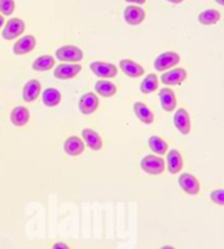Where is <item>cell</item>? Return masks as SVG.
Here are the masks:
<instances>
[{
    "instance_id": "52a82bcc",
    "label": "cell",
    "mask_w": 224,
    "mask_h": 249,
    "mask_svg": "<svg viewBox=\"0 0 224 249\" xmlns=\"http://www.w3.org/2000/svg\"><path fill=\"white\" fill-rule=\"evenodd\" d=\"M188 78V71L182 68L170 69L161 75V82L165 86H177L185 82Z\"/></svg>"
},
{
    "instance_id": "44dd1931",
    "label": "cell",
    "mask_w": 224,
    "mask_h": 249,
    "mask_svg": "<svg viewBox=\"0 0 224 249\" xmlns=\"http://www.w3.org/2000/svg\"><path fill=\"white\" fill-rule=\"evenodd\" d=\"M95 92L103 98H112L118 92V87L108 79H101L95 83Z\"/></svg>"
},
{
    "instance_id": "3957f363",
    "label": "cell",
    "mask_w": 224,
    "mask_h": 249,
    "mask_svg": "<svg viewBox=\"0 0 224 249\" xmlns=\"http://www.w3.org/2000/svg\"><path fill=\"white\" fill-rule=\"evenodd\" d=\"M24 32H25V23H24V20L18 18H12L4 24L1 36H3L4 40L11 41L20 37Z\"/></svg>"
},
{
    "instance_id": "4dcf8cb0",
    "label": "cell",
    "mask_w": 224,
    "mask_h": 249,
    "mask_svg": "<svg viewBox=\"0 0 224 249\" xmlns=\"http://www.w3.org/2000/svg\"><path fill=\"white\" fill-rule=\"evenodd\" d=\"M166 1H169L172 4H181L183 0H166Z\"/></svg>"
},
{
    "instance_id": "f546056e",
    "label": "cell",
    "mask_w": 224,
    "mask_h": 249,
    "mask_svg": "<svg viewBox=\"0 0 224 249\" xmlns=\"http://www.w3.org/2000/svg\"><path fill=\"white\" fill-rule=\"evenodd\" d=\"M127 3H129V4H135V5H142L147 0H125Z\"/></svg>"
},
{
    "instance_id": "83f0119b",
    "label": "cell",
    "mask_w": 224,
    "mask_h": 249,
    "mask_svg": "<svg viewBox=\"0 0 224 249\" xmlns=\"http://www.w3.org/2000/svg\"><path fill=\"white\" fill-rule=\"evenodd\" d=\"M210 198L214 203L219 204V206H224V189L214 190L211 193Z\"/></svg>"
},
{
    "instance_id": "e0dca14e",
    "label": "cell",
    "mask_w": 224,
    "mask_h": 249,
    "mask_svg": "<svg viewBox=\"0 0 224 249\" xmlns=\"http://www.w3.org/2000/svg\"><path fill=\"white\" fill-rule=\"evenodd\" d=\"M82 140L91 150H101L103 148V140L98 132L92 131L90 128H85L82 131Z\"/></svg>"
},
{
    "instance_id": "2e32d148",
    "label": "cell",
    "mask_w": 224,
    "mask_h": 249,
    "mask_svg": "<svg viewBox=\"0 0 224 249\" xmlns=\"http://www.w3.org/2000/svg\"><path fill=\"white\" fill-rule=\"evenodd\" d=\"M41 95V83L37 79H31L25 83L23 89V99L27 103H32Z\"/></svg>"
},
{
    "instance_id": "30bf717a",
    "label": "cell",
    "mask_w": 224,
    "mask_h": 249,
    "mask_svg": "<svg viewBox=\"0 0 224 249\" xmlns=\"http://www.w3.org/2000/svg\"><path fill=\"white\" fill-rule=\"evenodd\" d=\"M124 20L129 25H140L145 20V11L140 5L131 4L124 9Z\"/></svg>"
},
{
    "instance_id": "d4e9b609",
    "label": "cell",
    "mask_w": 224,
    "mask_h": 249,
    "mask_svg": "<svg viewBox=\"0 0 224 249\" xmlns=\"http://www.w3.org/2000/svg\"><path fill=\"white\" fill-rule=\"evenodd\" d=\"M220 12L219 11H216V9H206V11H203L199 14L198 16V20H199V23L202 25H214L220 20Z\"/></svg>"
},
{
    "instance_id": "6da1fadb",
    "label": "cell",
    "mask_w": 224,
    "mask_h": 249,
    "mask_svg": "<svg viewBox=\"0 0 224 249\" xmlns=\"http://www.w3.org/2000/svg\"><path fill=\"white\" fill-rule=\"evenodd\" d=\"M55 58L61 62L68 64H79L83 59V52L81 48L74 45L61 46L55 50Z\"/></svg>"
},
{
    "instance_id": "d6a6232c",
    "label": "cell",
    "mask_w": 224,
    "mask_h": 249,
    "mask_svg": "<svg viewBox=\"0 0 224 249\" xmlns=\"http://www.w3.org/2000/svg\"><path fill=\"white\" fill-rule=\"evenodd\" d=\"M215 1L218 3V4L223 5V7H224V0H215Z\"/></svg>"
},
{
    "instance_id": "d6986e66",
    "label": "cell",
    "mask_w": 224,
    "mask_h": 249,
    "mask_svg": "<svg viewBox=\"0 0 224 249\" xmlns=\"http://www.w3.org/2000/svg\"><path fill=\"white\" fill-rule=\"evenodd\" d=\"M133 112H135L136 118L140 122L147 124V125H149V124L155 122V115L152 112V109L145 103H142V102H136L133 105Z\"/></svg>"
},
{
    "instance_id": "8992f818",
    "label": "cell",
    "mask_w": 224,
    "mask_h": 249,
    "mask_svg": "<svg viewBox=\"0 0 224 249\" xmlns=\"http://www.w3.org/2000/svg\"><path fill=\"white\" fill-rule=\"evenodd\" d=\"M82 71V66L79 64H68V62H62L54 69V78L61 79V81H66V79H73Z\"/></svg>"
},
{
    "instance_id": "9c48e42d",
    "label": "cell",
    "mask_w": 224,
    "mask_h": 249,
    "mask_svg": "<svg viewBox=\"0 0 224 249\" xmlns=\"http://www.w3.org/2000/svg\"><path fill=\"white\" fill-rule=\"evenodd\" d=\"M178 185L189 195H198L199 191H201L199 181L197 179V177H194L190 173H183V174L179 176Z\"/></svg>"
},
{
    "instance_id": "cb8c5ba5",
    "label": "cell",
    "mask_w": 224,
    "mask_h": 249,
    "mask_svg": "<svg viewBox=\"0 0 224 249\" xmlns=\"http://www.w3.org/2000/svg\"><path fill=\"white\" fill-rule=\"evenodd\" d=\"M148 145H149V148L152 149V152L155 154H157V156H162V154L168 153V149H169L168 142L165 140H162L160 136L149 137Z\"/></svg>"
},
{
    "instance_id": "603a6c76",
    "label": "cell",
    "mask_w": 224,
    "mask_h": 249,
    "mask_svg": "<svg viewBox=\"0 0 224 249\" xmlns=\"http://www.w3.org/2000/svg\"><path fill=\"white\" fill-rule=\"evenodd\" d=\"M55 65V59L53 55L45 54V55H40L38 58H36L33 61L32 69L34 71H48L51 69L54 68Z\"/></svg>"
},
{
    "instance_id": "ffe728a7",
    "label": "cell",
    "mask_w": 224,
    "mask_h": 249,
    "mask_svg": "<svg viewBox=\"0 0 224 249\" xmlns=\"http://www.w3.org/2000/svg\"><path fill=\"white\" fill-rule=\"evenodd\" d=\"M166 162H168V170L170 174H178L183 168L182 156L177 149H172L170 152H168Z\"/></svg>"
},
{
    "instance_id": "9a60e30c",
    "label": "cell",
    "mask_w": 224,
    "mask_h": 249,
    "mask_svg": "<svg viewBox=\"0 0 224 249\" xmlns=\"http://www.w3.org/2000/svg\"><path fill=\"white\" fill-rule=\"evenodd\" d=\"M158 98H160L161 107L166 112H172L177 107V96L174 94V91L172 89H169V87L161 89Z\"/></svg>"
},
{
    "instance_id": "4316f807",
    "label": "cell",
    "mask_w": 224,
    "mask_h": 249,
    "mask_svg": "<svg viewBox=\"0 0 224 249\" xmlns=\"http://www.w3.org/2000/svg\"><path fill=\"white\" fill-rule=\"evenodd\" d=\"M15 0H0V14L3 16H11L15 11Z\"/></svg>"
},
{
    "instance_id": "4fadbf2b",
    "label": "cell",
    "mask_w": 224,
    "mask_h": 249,
    "mask_svg": "<svg viewBox=\"0 0 224 249\" xmlns=\"http://www.w3.org/2000/svg\"><path fill=\"white\" fill-rule=\"evenodd\" d=\"M119 68L120 70L129 78H138L141 77V75H144V72H145V70H144V68H142L141 65L128 58L120 59Z\"/></svg>"
},
{
    "instance_id": "1f68e13d",
    "label": "cell",
    "mask_w": 224,
    "mask_h": 249,
    "mask_svg": "<svg viewBox=\"0 0 224 249\" xmlns=\"http://www.w3.org/2000/svg\"><path fill=\"white\" fill-rule=\"evenodd\" d=\"M5 24V21H4V18H3V15L0 14V28L3 27V25H4Z\"/></svg>"
},
{
    "instance_id": "7402d4cb",
    "label": "cell",
    "mask_w": 224,
    "mask_h": 249,
    "mask_svg": "<svg viewBox=\"0 0 224 249\" xmlns=\"http://www.w3.org/2000/svg\"><path fill=\"white\" fill-rule=\"evenodd\" d=\"M41 98L42 103H44L46 107H57V106L61 103L62 95H61L60 90L53 89V87H49V89L44 90Z\"/></svg>"
},
{
    "instance_id": "5bb4252c",
    "label": "cell",
    "mask_w": 224,
    "mask_h": 249,
    "mask_svg": "<svg viewBox=\"0 0 224 249\" xmlns=\"http://www.w3.org/2000/svg\"><path fill=\"white\" fill-rule=\"evenodd\" d=\"M64 150L65 153L69 154L71 157H77L85 152V142L78 136H70L65 140Z\"/></svg>"
},
{
    "instance_id": "7c38bea8",
    "label": "cell",
    "mask_w": 224,
    "mask_h": 249,
    "mask_svg": "<svg viewBox=\"0 0 224 249\" xmlns=\"http://www.w3.org/2000/svg\"><path fill=\"white\" fill-rule=\"evenodd\" d=\"M36 37L32 36V35H27V36H23L21 38H18L14 45V53L16 55H24L31 53L32 50H34L36 48Z\"/></svg>"
},
{
    "instance_id": "ba28073f",
    "label": "cell",
    "mask_w": 224,
    "mask_h": 249,
    "mask_svg": "<svg viewBox=\"0 0 224 249\" xmlns=\"http://www.w3.org/2000/svg\"><path fill=\"white\" fill-rule=\"evenodd\" d=\"M99 107V96L95 92H86L78 102V108L83 115H91Z\"/></svg>"
},
{
    "instance_id": "836d02e7",
    "label": "cell",
    "mask_w": 224,
    "mask_h": 249,
    "mask_svg": "<svg viewBox=\"0 0 224 249\" xmlns=\"http://www.w3.org/2000/svg\"><path fill=\"white\" fill-rule=\"evenodd\" d=\"M161 249H175V248H173V247H170V245H165V247H162V248Z\"/></svg>"
},
{
    "instance_id": "ac0fdd59",
    "label": "cell",
    "mask_w": 224,
    "mask_h": 249,
    "mask_svg": "<svg viewBox=\"0 0 224 249\" xmlns=\"http://www.w3.org/2000/svg\"><path fill=\"white\" fill-rule=\"evenodd\" d=\"M11 123L14 124L15 127H24L27 125L29 119H31V112L27 107H23V106H17L12 109L11 112Z\"/></svg>"
},
{
    "instance_id": "484cf974",
    "label": "cell",
    "mask_w": 224,
    "mask_h": 249,
    "mask_svg": "<svg viewBox=\"0 0 224 249\" xmlns=\"http://www.w3.org/2000/svg\"><path fill=\"white\" fill-rule=\"evenodd\" d=\"M158 89V78L155 74H148L147 77L144 78L140 85V91L142 94H152Z\"/></svg>"
},
{
    "instance_id": "8fae6325",
    "label": "cell",
    "mask_w": 224,
    "mask_h": 249,
    "mask_svg": "<svg viewBox=\"0 0 224 249\" xmlns=\"http://www.w3.org/2000/svg\"><path fill=\"white\" fill-rule=\"evenodd\" d=\"M174 125L178 129L179 133L182 135H189L191 131V119L190 115L185 108H178L174 115Z\"/></svg>"
},
{
    "instance_id": "277c9868",
    "label": "cell",
    "mask_w": 224,
    "mask_h": 249,
    "mask_svg": "<svg viewBox=\"0 0 224 249\" xmlns=\"http://www.w3.org/2000/svg\"><path fill=\"white\" fill-rule=\"evenodd\" d=\"M181 57L175 52H165L155 59V69L157 71H168L179 64Z\"/></svg>"
},
{
    "instance_id": "f1b7e54d",
    "label": "cell",
    "mask_w": 224,
    "mask_h": 249,
    "mask_svg": "<svg viewBox=\"0 0 224 249\" xmlns=\"http://www.w3.org/2000/svg\"><path fill=\"white\" fill-rule=\"evenodd\" d=\"M52 249H70V247L68 244H65V243H55Z\"/></svg>"
},
{
    "instance_id": "5b68a950",
    "label": "cell",
    "mask_w": 224,
    "mask_h": 249,
    "mask_svg": "<svg viewBox=\"0 0 224 249\" xmlns=\"http://www.w3.org/2000/svg\"><path fill=\"white\" fill-rule=\"evenodd\" d=\"M91 70L96 77L102 79H111L118 75V68L111 62H103V61H94L90 64Z\"/></svg>"
},
{
    "instance_id": "7a4b0ae2",
    "label": "cell",
    "mask_w": 224,
    "mask_h": 249,
    "mask_svg": "<svg viewBox=\"0 0 224 249\" xmlns=\"http://www.w3.org/2000/svg\"><path fill=\"white\" fill-rule=\"evenodd\" d=\"M141 169L151 176H160L165 170V161L157 154H148L141 160Z\"/></svg>"
}]
</instances>
